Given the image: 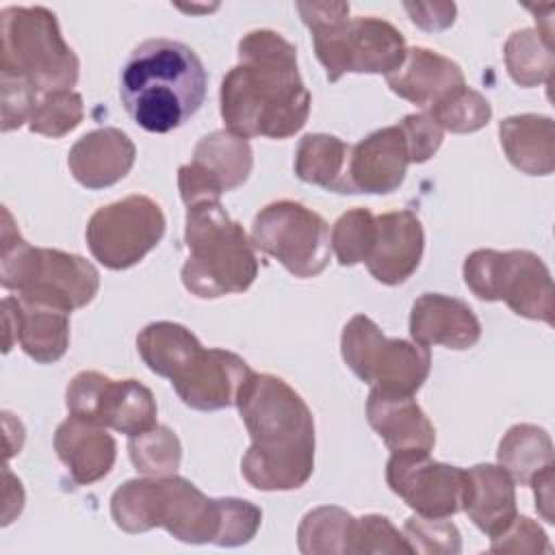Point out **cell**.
<instances>
[{
  "mask_svg": "<svg viewBox=\"0 0 555 555\" xmlns=\"http://www.w3.org/2000/svg\"><path fill=\"white\" fill-rule=\"evenodd\" d=\"M111 516L128 533L163 527L180 542L219 546L225 499H210L178 475L128 479L111 496Z\"/></svg>",
  "mask_w": 555,
  "mask_h": 555,
  "instance_id": "cell-4",
  "label": "cell"
},
{
  "mask_svg": "<svg viewBox=\"0 0 555 555\" xmlns=\"http://www.w3.org/2000/svg\"><path fill=\"white\" fill-rule=\"evenodd\" d=\"M492 553H540L551 551L546 533L527 516H516L514 522L501 535L492 538Z\"/></svg>",
  "mask_w": 555,
  "mask_h": 555,
  "instance_id": "cell-40",
  "label": "cell"
},
{
  "mask_svg": "<svg viewBox=\"0 0 555 555\" xmlns=\"http://www.w3.org/2000/svg\"><path fill=\"white\" fill-rule=\"evenodd\" d=\"M507 160L527 176H548L555 169V126L546 115L525 113L499 124Z\"/></svg>",
  "mask_w": 555,
  "mask_h": 555,
  "instance_id": "cell-26",
  "label": "cell"
},
{
  "mask_svg": "<svg viewBox=\"0 0 555 555\" xmlns=\"http://www.w3.org/2000/svg\"><path fill=\"white\" fill-rule=\"evenodd\" d=\"M410 13V20L425 28V30H442L453 24L455 20V4L453 2H427V4H403Z\"/></svg>",
  "mask_w": 555,
  "mask_h": 555,
  "instance_id": "cell-41",
  "label": "cell"
},
{
  "mask_svg": "<svg viewBox=\"0 0 555 555\" xmlns=\"http://www.w3.org/2000/svg\"><path fill=\"white\" fill-rule=\"evenodd\" d=\"M165 215L147 195H128L98 208L87 221L91 256L106 269L121 271L141 262L165 234Z\"/></svg>",
  "mask_w": 555,
  "mask_h": 555,
  "instance_id": "cell-12",
  "label": "cell"
},
{
  "mask_svg": "<svg viewBox=\"0 0 555 555\" xmlns=\"http://www.w3.org/2000/svg\"><path fill=\"white\" fill-rule=\"evenodd\" d=\"M254 154L245 137L232 130H215L199 139L193 160L178 169V189L189 206L219 202L228 191L238 189L251 173Z\"/></svg>",
  "mask_w": 555,
  "mask_h": 555,
  "instance_id": "cell-15",
  "label": "cell"
},
{
  "mask_svg": "<svg viewBox=\"0 0 555 555\" xmlns=\"http://www.w3.org/2000/svg\"><path fill=\"white\" fill-rule=\"evenodd\" d=\"M464 282L483 301H505L525 319L553 325V280L540 256L527 249H475L464 260Z\"/></svg>",
  "mask_w": 555,
  "mask_h": 555,
  "instance_id": "cell-9",
  "label": "cell"
},
{
  "mask_svg": "<svg viewBox=\"0 0 555 555\" xmlns=\"http://www.w3.org/2000/svg\"><path fill=\"white\" fill-rule=\"evenodd\" d=\"M310 102L291 41L267 28L241 37L238 65L223 76L219 89L228 130L245 139H288L306 126Z\"/></svg>",
  "mask_w": 555,
  "mask_h": 555,
  "instance_id": "cell-1",
  "label": "cell"
},
{
  "mask_svg": "<svg viewBox=\"0 0 555 555\" xmlns=\"http://www.w3.org/2000/svg\"><path fill=\"white\" fill-rule=\"evenodd\" d=\"M386 481L418 516L449 518L462 509L466 468L436 462L427 451H392Z\"/></svg>",
  "mask_w": 555,
  "mask_h": 555,
  "instance_id": "cell-14",
  "label": "cell"
},
{
  "mask_svg": "<svg viewBox=\"0 0 555 555\" xmlns=\"http://www.w3.org/2000/svg\"><path fill=\"white\" fill-rule=\"evenodd\" d=\"M4 353L13 343L39 364L61 360L69 347V312L39 299L7 295L2 299Z\"/></svg>",
  "mask_w": 555,
  "mask_h": 555,
  "instance_id": "cell-17",
  "label": "cell"
},
{
  "mask_svg": "<svg viewBox=\"0 0 555 555\" xmlns=\"http://www.w3.org/2000/svg\"><path fill=\"white\" fill-rule=\"evenodd\" d=\"M208 76L199 56L173 39L139 43L119 72V98L132 121L154 134L184 126L206 100Z\"/></svg>",
  "mask_w": 555,
  "mask_h": 555,
  "instance_id": "cell-3",
  "label": "cell"
},
{
  "mask_svg": "<svg viewBox=\"0 0 555 555\" xmlns=\"http://www.w3.org/2000/svg\"><path fill=\"white\" fill-rule=\"evenodd\" d=\"M128 453L134 468L152 477L173 475L182 460L180 440L165 425H154L139 436H132L128 440Z\"/></svg>",
  "mask_w": 555,
  "mask_h": 555,
  "instance_id": "cell-32",
  "label": "cell"
},
{
  "mask_svg": "<svg viewBox=\"0 0 555 555\" xmlns=\"http://www.w3.org/2000/svg\"><path fill=\"white\" fill-rule=\"evenodd\" d=\"M85 117V106L80 93L72 89H56L41 93L30 119L28 128L30 132L61 139L74 128L80 126Z\"/></svg>",
  "mask_w": 555,
  "mask_h": 555,
  "instance_id": "cell-34",
  "label": "cell"
},
{
  "mask_svg": "<svg viewBox=\"0 0 555 555\" xmlns=\"http://www.w3.org/2000/svg\"><path fill=\"white\" fill-rule=\"evenodd\" d=\"M0 74L28 80L39 93L72 89L80 63L46 7H7L0 13Z\"/></svg>",
  "mask_w": 555,
  "mask_h": 555,
  "instance_id": "cell-8",
  "label": "cell"
},
{
  "mask_svg": "<svg viewBox=\"0 0 555 555\" xmlns=\"http://www.w3.org/2000/svg\"><path fill=\"white\" fill-rule=\"evenodd\" d=\"M403 538L410 544L412 553L457 555L462 551L457 527L444 518L412 516L403 525Z\"/></svg>",
  "mask_w": 555,
  "mask_h": 555,
  "instance_id": "cell-37",
  "label": "cell"
},
{
  "mask_svg": "<svg viewBox=\"0 0 555 555\" xmlns=\"http://www.w3.org/2000/svg\"><path fill=\"white\" fill-rule=\"evenodd\" d=\"M496 457L514 483L529 486L540 470L553 464V442L542 427L520 423L509 427L501 438Z\"/></svg>",
  "mask_w": 555,
  "mask_h": 555,
  "instance_id": "cell-29",
  "label": "cell"
},
{
  "mask_svg": "<svg viewBox=\"0 0 555 555\" xmlns=\"http://www.w3.org/2000/svg\"><path fill=\"white\" fill-rule=\"evenodd\" d=\"M351 145L334 134H306L295 152V173L308 184L347 193V160Z\"/></svg>",
  "mask_w": 555,
  "mask_h": 555,
  "instance_id": "cell-27",
  "label": "cell"
},
{
  "mask_svg": "<svg viewBox=\"0 0 555 555\" xmlns=\"http://www.w3.org/2000/svg\"><path fill=\"white\" fill-rule=\"evenodd\" d=\"M399 126L408 139L410 163H425L438 152L442 143V128L434 121V117L427 111L405 115L399 121Z\"/></svg>",
  "mask_w": 555,
  "mask_h": 555,
  "instance_id": "cell-39",
  "label": "cell"
},
{
  "mask_svg": "<svg viewBox=\"0 0 555 555\" xmlns=\"http://www.w3.org/2000/svg\"><path fill=\"white\" fill-rule=\"evenodd\" d=\"M462 509L488 538H496L514 522L516 488L503 466L475 464L466 468V492Z\"/></svg>",
  "mask_w": 555,
  "mask_h": 555,
  "instance_id": "cell-25",
  "label": "cell"
},
{
  "mask_svg": "<svg viewBox=\"0 0 555 555\" xmlns=\"http://www.w3.org/2000/svg\"><path fill=\"white\" fill-rule=\"evenodd\" d=\"M353 516L343 507L310 509L297 527V546L306 555H347Z\"/></svg>",
  "mask_w": 555,
  "mask_h": 555,
  "instance_id": "cell-30",
  "label": "cell"
},
{
  "mask_svg": "<svg viewBox=\"0 0 555 555\" xmlns=\"http://www.w3.org/2000/svg\"><path fill=\"white\" fill-rule=\"evenodd\" d=\"M425 249L423 223L412 210L375 215V238L366 258L369 273L386 284H403L421 264Z\"/></svg>",
  "mask_w": 555,
  "mask_h": 555,
  "instance_id": "cell-19",
  "label": "cell"
},
{
  "mask_svg": "<svg viewBox=\"0 0 555 555\" xmlns=\"http://www.w3.org/2000/svg\"><path fill=\"white\" fill-rule=\"evenodd\" d=\"M427 113L442 130L464 134L483 128L492 117V106L479 91L462 85L429 106Z\"/></svg>",
  "mask_w": 555,
  "mask_h": 555,
  "instance_id": "cell-33",
  "label": "cell"
},
{
  "mask_svg": "<svg viewBox=\"0 0 555 555\" xmlns=\"http://www.w3.org/2000/svg\"><path fill=\"white\" fill-rule=\"evenodd\" d=\"M65 405L72 416L111 427L128 438L156 425V399L137 379H111L98 371H80L67 386Z\"/></svg>",
  "mask_w": 555,
  "mask_h": 555,
  "instance_id": "cell-13",
  "label": "cell"
},
{
  "mask_svg": "<svg viewBox=\"0 0 555 555\" xmlns=\"http://www.w3.org/2000/svg\"><path fill=\"white\" fill-rule=\"evenodd\" d=\"M251 438L241 473L256 490H297L314 470V418L282 377L251 373L236 399Z\"/></svg>",
  "mask_w": 555,
  "mask_h": 555,
  "instance_id": "cell-2",
  "label": "cell"
},
{
  "mask_svg": "<svg viewBox=\"0 0 555 555\" xmlns=\"http://www.w3.org/2000/svg\"><path fill=\"white\" fill-rule=\"evenodd\" d=\"M345 364L371 388L392 395H412L425 384L431 369L429 347L403 338H386L373 319L356 314L340 334Z\"/></svg>",
  "mask_w": 555,
  "mask_h": 555,
  "instance_id": "cell-10",
  "label": "cell"
},
{
  "mask_svg": "<svg viewBox=\"0 0 555 555\" xmlns=\"http://www.w3.org/2000/svg\"><path fill=\"white\" fill-rule=\"evenodd\" d=\"M330 82L345 74H392L405 59L403 35L382 17H349V2H297Z\"/></svg>",
  "mask_w": 555,
  "mask_h": 555,
  "instance_id": "cell-5",
  "label": "cell"
},
{
  "mask_svg": "<svg viewBox=\"0 0 555 555\" xmlns=\"http://www.w3.org/2000/svg\"><path fill=\"white\" fill-rule=\"evenodd\" d=\"M366 418L390 451H431L436 429L412 395H392L371 388Z\"/></svg>",
  "mask_w": 555,
  "mask_h": 555,
  "instance_id": "cell-23",
  "label": "cell"
},
{
  "mask_svg": "<svg viewBox=\"0 0 555 555\" xmlns=\"http://www.w3.org/2000/svg\"><path fill=\"white\" fill-rule=\"evenodd\" d=\"M199 347L197 336L173 321L150 323L137 336L141 360L152 373L167 379H171Z\"/></svg>",
  "mask_w": 555,
  "mask_h": 555,
  "instance_id": "cell-28",
  "label": "cell"
},
{
  "mask_svg": "<svg viewBox=\"0 0 555 555\" xmlns=\"http://www.w3.org/2000/svg\"><path fill=\"white\" fill-rule=\"evenodd\" d=\"M375 238V215L369 208H353L340 215L332 228V249L338 264L353 267L366 262Z\"/></svg>",
  "mask_w": 555,
  "mask_h": 555,
  "instance_id": "cell-35",
  "label": "cell"
},
{
  "mask_svg": "<svg viewBox=\"0 0 555 555\" xmlns=\"http://www.w3.org/2000/svg\"><path fill=\"white\" fill-rule=\"evenodd\" d=\"M410 336L423 347L442 345L464 351L479 343L481 323L466 301L442 293H423L410 312Z\"/></svg>",
  "mask_w": 555,
  "mask_h": 555,
  "instance_id": "cell-20",
  "label": "cell"
},
{
  "mask_svg": "<svg viewBox=\"0 0 555 555\" xmlns=\"http://www.w3.org/2000/svg\"><path fill=\"white\" fill-rule=\"evenodd\" d=\"M360 553H412L403 533L379 514H366L353 520L347 555Z\"/></svg>",
  "mask_w": 555,
  "mask_h": 555,
  "instance_id": "cell-36",
  "label": "cell"
},
{
  "mask_svg": "<svg viewBox=\"0 0 555 555\" xmlns=\"http://www.w3.org/2000/svg\"><path fill=\"white\" fill-rule=\"evenodd\" d=\"M505 65L512 80L520 87H535L551 82L553 74V43L538 30H514L505 43Z\"/></svg>",
  "mask_w": 555,
  "mask_h": 555,
  "instance_id": "cell-31",
  "label": "cell"
},
{
  "mask_svg": "<svg viewBox=\"0 0 555 555\" xmlns=\"http://www.w3.org/2000/svg\"><path fill=\"white\" fill-rule=\"evenodd\" d=\"M137 147L132 139L113 126L95 128L82 134L67 154L74 180L87 189H106L117 184L134 165Z\"/></svg>",
  "mask_w": 555,
  "mask_h": 555,
  "instance_id": "cell-21",
  "label": "cell"
},
{
  "mask_svg": "<svg viewBox=\"0 0 555 555\" xmlns=\"http://www.w3.org/2000/svg\"><path fill=\"white\" fill-rule=\"evenodd\" d=\"M182 267L184 288L202 299L245 293L258 275L251 236L236 223L221 202H199L186 208Z\"/></svg>",
  "mask_w": 555,
  "mask_h": 555,
  "instance_id": "cell-6",
  "label": "cell"
},
{
  "mask_svg": "<svg viewBox=\"0 0 555 555\" xmlns=\"http://www.w3.org/2000/svg\"><path fill=\"white\" fill-rule=\"evenodd\" d=\"M251 243L295 278H314L330 264L325 219L293 199L271 202L254 217Z\"/></svg>",
  "mask_w": 555,
  "mask_h": 555,
  "instance_id": "cell-11",
  "label": "cell"
},
{
  "mask_svg": "<svg viewBox=\"0 0 555 555\" xmlns=\"http://www.w3.org/2000/svg\"><path fill=\"white\" fill-rule=\"evenodd\" d=\"M408 165L410 150L401 126L379 128L351 145L347 160V193H392L401 186Z\"/></svg>",
  "mask_w": 555,
  "mask_h": 555,
  "instance_id": "cell-18",
  "label": "cell"
},
{
  "mask_svg": "<svg viewBox=\"0 0 555 555\" xmlns=\"http://www.w3.org/2000/svg\"><path fill=\"white\" fill-rule=\"evenodd\" d=\"M0 85H2V132H9L30 119L41 95L28 80L17 76L0 74Z\"/></svg>",
  "mask_w": 555,
  "mask_h": 555,
  "instance_id": "cell-38",
  "label": "cell"
},
{
  "mask_svg": "<svg viewBox=\"0 0 555 555\" xmlns=\"http://www.w3.org/2000/svg\"><path fill=\"white\" fill-rule=\"evenodd\" d=\"M251 373L241 356L225 349L199 347L169 382L184 405L199 412H215L236 405L238 392Z\"/></svg>",
  "mask_w": 555,
  "mask_h": 555,
  "instance_id": "cell-16",
  "label": "cell"
},
{
  "mask_svg": "<svg viewBox=\"0 0 555 555\" xmlns=\"http://www.w3.org/2000/svg\"><path fill=\"white\" fill-rule=\"evenodd\" d=\"M553 481H555V464L546 466L544 470H540L531 481L529 486L533 488V496H535V509L538 514L546 520V522H553Z\"/></svg>",
  "mask_w": 555,
  "mask_h": 555,
  "instance_id": "cell-42",
  "label": "cell"
},
{
  "mask_svg": "<svg viewBox=\"0 0 555 555\" xmlns=\"http://www.w3.org/2000/svg\"><path fill=\"white\" fill-rule=\"evenodd\" d=\"M0 284L22 297L48 301L72 312L93 301L100 288V273L78 254L33 247L17 232L9 208H2Z\"/></svg>",
  "mask_w": 555,
  "mask_h": 555,
  "instance_id": "cell-7",
  "label": "cell"
},
{
  "mask_svg": "<svg viewBox=\"0 0 555 555\" xmlns=\"http://www.w3.org/2000/svg\"><path fill=\"white\" fill-rule=\"evenodd\" d=\"M54 451L78 486L106 477L117 457L115 438L106 427L72 414L54 431Z\"/></svg>",
  "mask_w": 555,
  "mask_h": 555,
  "instance_id": "cell-22",
  "label": "cell"
},
{
  "mask_svg": "<svg viewBox=\"0 0 555 555\" xmlns=\"http://www.w3.org/2000/svg\"><path fill=\"white\" fill-rule=\"evenodd\" d=\"M386 82L392 93L399 98L429 108L457 87L466 85L462 67L429 50V48H408L403 63L386 76Z\"/></svg>",
  "mask_w": 555,
  "mask_h": 555,
  "instance_id": "cell-24",
  "label": "cell"
}]
</instances>
